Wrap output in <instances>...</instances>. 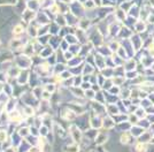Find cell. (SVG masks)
<instances>
[{"label": "cell", "instance_id": "6da1fadb", "mask_svg": "<svg viewBox=\"0 0 154 152\" xmlns=\"http://www.w3.org/2000/svg\"><path fill=\"white\" fill-rule=\"evenodd\" d=\"M15 62H16V66L20 69H28L32 65V59L31 57H28V55L22 53L19 57L15 58Z\"/></svg>", "mask_w": 154, "mask_h": 152}, {"label": "cell", "instance_id": "7a4b0ae2", "mask_svg": "<svg viewBox=\"0 0 154 152\" xmlns=\"http://www.w3.org/2000/svg\"><path fill=\"white\" fill-rule=\"evenodd\" d=\"M51 70H52V65L48 62H40L39 65H37L36 67V73L42 77H47V76L51 75Z\"/></svg>", "mask_w": 154, "mask_h": 152}, {"label": "cell", "instance_id": "3957f363", "mask_svg": "<svg viewBox=\"0 0 154 152\" xmlns=\"http://www.w3.org/2000/svg\"><path fill=\"white\" fill-rule=\"evenodd\" d=\"M29 78H30V73L26 69H23L20 71L19 76L16 77V83L19 85H23V84L29 83Z\"/></svg>", "mask_w": 154, "mask_h": 152}, {"label": "cell", "instance_id": "277c9868", "mask_svg": "<svg viewBox=\"0 0 154 152\" xmlns=\"http://www.w3.org/2000/svg\"><path fill=\"white\" fill-rule=\"evenodd\" d=\"M22 17H23L22 20H23L24 22L30 23L32 20L36 17V12L32 11V9H30V8H26V9H24L23 13H22Z\"/></svg>", "mask_w": 154, "mask_h": 152}, {"label": "cell", "instance_id": "5b68a950", "mask_svg": "<svg viewBox=\"0 0 154 152\" xmlns=\"http://www.w3.org/2000/svg\"><path fill=\"white\" fill-rule=\"evenodd\" d=\"M24 31H26V29H24V27H23V25L16 24L13 28V36L15 38H20V36H21Z\"/></svg>", "mask_w": 154, "mask_h": 152}, {"label": "cell", "instance_id": "8992f818", "mask_svg": "<svg viewBox=\"0 0 154 152\" xmlns=\"http://www.w3.org/2000/svg\"><path fill=\"white\" fill-rule=\"evenodd\" d=\"M17 134H19L22 138H23V137L26 138V137L30 135V127H28V126L21 127L20 129H17Z\"/></svg>", "mask_w": 154, "mask_h": 152}, {"label": "cell", "instance_id": "52a82bcc", "mask_svg": "<svg viewBox=\"0 0 154 152\" xmlns=\"http://www.w3.org/2000/svg\"><path fill=\"white\" fill-rule=\"evenodd\" d=\"M26 32H28L29 37H31V38H36L39 35V33H38V28H37V27H32V25H30V27L28 28Z\"/></svg>", "mask_w": 154, "mask_h": 152}, {"label": "cell", "instance_id": "ba28073f", "mask_svg": "<svg viewBox=\"0 0 154 152\" xmlns=\"http://www.w3.org/2000/svg\"><path fill=\"white\" fill-rule=\"evenodd\" d=\"M7 139H8V131H7L6 129L0 128V143L5 142Z\"/></svg>", "mask_w": 154, "mask_h": 152}, {"label": "cell", "instance_id": "9c48e42d", "mask_svg": "<svg viewBox=\"0 0 154 152\" xmlns=\"http://www.w3.org/2000/svg\"><path fill=\"white\" fill-rule=\"evenodd\" d=\"M78 27L84 30V29H88V27H89V20L88 19H81L78 21Z\"/></svg>", "mask_w": 154, "mask_h": 152}]
</instances>
